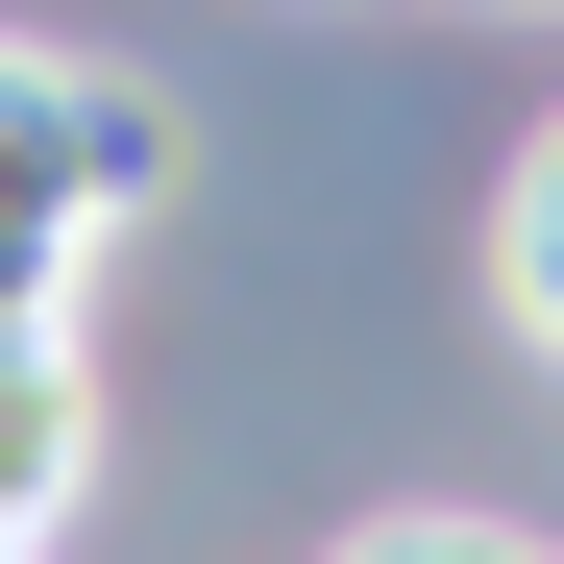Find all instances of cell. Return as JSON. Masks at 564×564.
<instances>
[{
    "label": "cell",
    "instance_id": "7a4b0ae2",
    "mask_svg": "<svg viewBox=\"0 0 564 564\" xmlns=\"http://www.w3.org/2000/svg\"><path fill=\"white\" fill-rule=\"evenodd\" d=\"M74 491H99V344H74V319H0V564H50Z\"/></svg>",
    "mask_w": 564,
    "mask_h": 564
},
{
    "label": "cell",
    "instance_id": "3957f363",
    "mask_svg": "<svg viewBox=\"0 0 564 564\" xmlns=\"http://www.w3.org/2000/svg\"><path fill=\"white\" fill-rule=\"evenodd\" d=\"M491 295H516V344H564V123L491 172Z\"/></svg>",
    "mask_w": 564,
    "mask_h": 564
},
{
    "label": "cell",
    "instance_id": "6da1fadb",
    "mask_svg": "<svg viewBox=\"0 0 564 564\" xmlns=\"http://www.w3.org/2000/svg\"><path fill=\"white\" fill-rule=\"evenodd\" d=\"M148 172H172V123L123 99V74L0 50V319H74V270L148 221Z\"/></svg>",
    "mask_w": 564,
    "mask_h": 564
},
{
    "label": "cell",
    "instance_id": "277c9868",
    "mask_svg": "<svg viewBox=\"0 0 564 564\" xmlns=\"http://www.w3.org/2000/svg\"><path fill=\"white\" fill-rule=\"evenodd\" d=\"M344 564H540V540H516V516H368Z\"/></svg>",
    "mask_w": 564,
    "mask_h": 564
}]
</instances>
